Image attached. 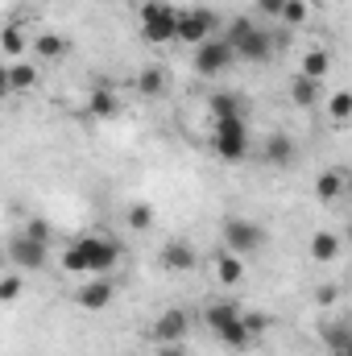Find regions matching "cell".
Returning <instances> with one entry per match:
<instances>
[{
    "label": "cell",
    "mask_w": 352,
    "mask_h": 356,
    "mask_svg": "<svg viewBox=\"0 0 352 356\" xmlns=\"http://www.w3.org/2000/svg\"><path fill=\"white\" fill-rule=\"evenodd\" d=\"M220 38L228 42V50H232L237 63H269V58H273L269 33H265L253 17H237V21H228Z\"/></svg>",
    "instance_id": "1"
},
{
    "label": "cell",
    "mask_w": 352,
    "mask_h": 356,
    "mask_svg": "<svg viewBox=\"0 0 352 356\" xmlns=\"http://www.w3.org/2000/svg\"><path fill=\"white\" fill-rule=\"evenodd\" d=\"M249 145H253V137H249L245 116H232V120H216L211 124V149H216V158L245 162L249 158Z\"/></svg>",
    "instance_id": "2"
},
{
    "label": "cell",
    "mask_w": 352,
    "mask_h": 356,
    "mask_svg": "<svg viewBox=\"0 0 352 356\" xmlns=\"http://www.w3.org/2000/svg\"><path fill=\"white\" fill-rule=\"evenodd\" d=\"M216 33H220V17L211 8H178L175 13V42L182 46H199Z\"/></svg>",
    "instance_id": "3"
},
{
    "label": "cell",
    "mask_w": 352,
    "mask_h": 356,
    "mask_svg": "<svg viewBox=\"0 0 352 356\" xmlns=\"http://www.w3.org/2000/svg\"><path fill=\"white\" fill-rule=\"evenodd\" d=\"M220 241H224V249L228 253H237V257H249V253H257L265 245V228L257 220H245V216H228L224 220V232H220Z\"/></svg>",
    "instance_id": "4"
},
{
    "label": "cell",
    "mask_w": 352,
    "mask_h": 356,
    "mask_svg": "<svg viewBox=\"0 0 352 356\" xmlns=\"http://www.w3.org/2000/svg\"><path fill=\"white\" fill-rule=\"evenodd\" d=\"M175 4H166V0H145L141 4V38L145 42H154V46H166V42H175Z\"/></svg>",
    "instance_id": "5"
},
{
    "label": "cell",
    "mask_w": 352,
    "mask_h": 356,
    "mask_svg": "<svg viewBox=\"0 0 352 356\" xmlns=\"http://www.w3.org/2000/svg\"><path fill=\"white\" fill-rule=\"evenodd\" d=\"M79 245V253H83V261H88V273H112L116 261H120V245L112 241V236H104V232H88V236H79L75 241Z\"/></svg>",
    "instance_id": "6"
},
{
    "label": "cell",
    "mask_w": 352,
    "mask_h": 356,
    "mask_svg": "<svg viewBox=\"0 0 352 356\" xmlns=\"http://www.w3.org/2000/svg\"><path fill=\"white\" fill-rule=\"evenodd\" d=\"M191 63H195V71H199L203 79H220L237 58H232L228 42L216 33V38H207V42H199V46H195V58H191Z\"/></svg>",
    "instance_id": "7"
},
{
    "label": "cell",
    "mask_w": 352,
    "mask_h": 356,
    "mask_svg": "<svg viewBox=\"0 0 352 356\" xmlns=\"http://www.w3.org/2000/svg\"><path fill=\"white\" fill-rule=\"evenodd\" d=\"M186 336H191V311L186 307H166L150 327L154 344H186Z\"/></svg>",
    "instance_id": "8"
},
{
    "label": "cell",
    "mask_w": 352,
    "mask_h": 356,
    "mask_svg": "<svg viewBox=\"0 0 352 356\" xmlns=\"http://www.w3.org/2000/svg\"><path fill=\"white\" fill-rule=\"evenodd\" d=\"M4 257L21 269V273H33V269H46L50 245H38V241H29V236H13V241L4 245Z\"/></svg>",
    "instance_id": "9"
},
{
    "label": "cell",
    "mask_w": 352,
    "mask_h": 356,
    "mask_svg": "<svg viewBox=\"0 0 352 356\" xmlns=\"http://www.w3.org/2000/svg\"><path fill=\"white\" fill-rule=\"evenodd\" d=\"M112 298H116V286H112L108 277H88V282L75 290V302H79L83 311H104Z\"/></svg>",
    "instance_id": "10"
},
{
    "label": "cell",
    "mask_w": 352,
    "mask_h": 356,
    "mask_svg": "<svg viewBox=\"0 0 352 356\" xmlns=\"http://www.w3.org/2000/svg\"><path fill=\"white\" fill-rule=\"evenodd\" d=\"M158 261H162V269L166 273H191V269L199 266V257H195V249L186 245V241H166L162 245V253H158Z\"/></svg>",
    "instance_id": "11"
},
{
    "label": "cell",
    "mask_w": 352,
    "mask_h": 356,
    "mask_svg": "<svg viewBox=\"0 0 352 356\" xmlns=\"http://www.w3.org/2000/svg\"><path fill=\"white\" fill-rule=\"evenodd\" d=\"M344 191H349V170L344 166H332V170H323L315 178V199L319 203H336Z\"/></svg>",
    "instance_id": "12"
},
{
    "label": "cell",
    "mask_w": 352,
    "mask_h": 356,
    "mask_svg": "<svg viewBox=\"0 0 352 356\" xmlns=\"http://www.w3.org/2000/svg\"><path fill=\"white\" fill-rule=\"evenodd\" d=\"M88 112L95 116V120H112V116L125 112V104H120V95L108 88V83H99V88L88 95Z\"/></svg>",
    "instance_id": "13"
},
{
    "label": "cell",
    "mask_w": 352,
    "mask_h": 356,
    "mask_svg": "<svg viewBox=\"0 0 352 356\" xmlns=\"http://www.w3.org/2000/svg\"><path fill=\"white\" fill-rule=\"evenodd\" d=\"M262 158L269 166H290L294 158H298V149H294V137H286V133H269L262 145Z\"/></svg>",
    "instance_id": "14"
},
{
    "label": "cell",
    "mask_w": 352,
    "mask_h": 356,
    "mask_svg": "<svg viewBox=\"0 0 352 356\" xmlns=\"http://www.w3.org/2000/svg\"><path fill=\"white\" fill-rule=\"evenodd\" d=\"M137 91H141L145 99H162V95L170 91V71H166V67H141V71H137Z\"/></svg>",
    "instance_id": "15"
},
{
    "label": "cell",
    "mask_w": 352,
    "mask_h": 356,
    "mask_svg": "<svg viewBox=\"0 0 352 356\" xmlns=\"http://www.w3.org/2000/svg\"><path fill=\"white\" fill-rule=\"evenodd\" d=\"M216 336H220V344H224L228 353H245V348H253V344H257V340L249 336V327L241 323V315H237V319H228V323H220V327H216Z\"/></svg>",
    "instance_id": "16"
},
{
    "label": "cell",
    "mask_w": 352,
    "mask_h": 356,
    "mask_svg": "<svg viewBox=\"0 0 352 356\" xmlns=\"http://www.w3.org/2000/svg\"><path fill=\"white\" fill-rule=\"evenodd\" d=\"M216 277L224 286H241L245 282V257H237L228 249H216Z\"/></svg>",
    "instance_id": "17"
},
{
    "label": "cell",
    "mask_w": 352,
    "mask_h": 356,
    "mask_svg": "<svg viewBox=\"0 0 352 356\" xmlns=\"http://www.w3.org/2000/svg\"><path fill=\"white\" fill-rule=\"evenodd\" d=\"M319 95H323V83L319 79H307V75H294L290 79V104L294 108H315Z\"/></svg>",
    "instance_id": "18"
},
{
    "label": "cell",
    "mask_w": 352,
    "mask_h": 356,
    "mask_svg": "<svg viewBox=\"0 0 352 356\" xmlns=\"http://www.w3.org/2000/svg\"><path fill=\"white\" fill-rule=\"evenodd\" d=\"M29 50H38L42 58L58 63V58H67V54H71V42H67L63 33H38V38H29Z\"/></svg>",
    "instance_id": "19"
},
{
    "label": "cell",
    "mask_w": 352,
    "mask_h": 356,
    "mask_svg": "<svg viewBox=\"0 0 352 356\" xmlns=\"http://www.w3.org/2000/svg\"><path fill=\"white\" fill-rule=\"evenodd\" d=\"M298 75H307V79H328L332 75V54L323 50V46H315V50H307L303 54V67H298Z\"/></svg>",
    "instance_id": "20"
},
{
    "label": "cell",
    "mask_w": 352,
    "mask_h": 356,
    "mask_svg": "<svg viewBox=\"0 0 352 356\" xmlns=\"http://www.w3.org/2000/svg\"><path fill=\"white\" fill-rule=\"evenodd\" d=\"M207 112H211V124H216V120L245 116V112H241V99H237L232 91H211V95H207Z\"/></svg>",
    "instance_id": "21"
},
{
    "label": "cell",
    "mask_w": 352,
    "mask_h": 356,
    "mask_svg": "<svg viewBox=\"0 0 352 356\" xmlns=\"http://www.w3.org/2000/svg\"><path fill=\"white\" fill-rule=\"evenodd\" d=\"M38 83H42V71H38L33 63H21V58H17V63L8 67V91H33Z\"/></svg>",
    "instance_id": "22"
},
{
    "label": "cell",
    "mask_w": 352,
    "mask_h": 356,
    "mask_svg": "<svg viewBox=\"0 0 352 356\" xmlns=\"http://www.w3.org/2000/svg\"><path fill=\"white\" fill-rule=\"evenodd\" d=\"M0 50H4L8 58H21V54L29 50V33H25L17 21H13V25H4V29H0Z\"/></svg>",
    "instance_id": "23"
},
{
    "label": "cell",
    "mask_w": 352,
    "mask_h": 356,
    "mask_svg": "<svg viewBox=\"0 0 352 356\" xmlns=\"http://www.w3.org/2000/svg\"><path fill=\"white\" fill-rule=\"evenodd\" d=\"M311 257L315 261H336L340 257V236L336 232H315L311 236Z\"/></svg>",
    "instance_id": "24"
},
{
    "label": "cell",
    "mask_w": 352,
    "mask_h": 356,
    "mask_svg": "<svg viewBox=\"0 0 352 356\" xmlns=\"http://www.w3.org/2000/svg\"><path fill=\"white\" fill-rule=\"evenodd\" d=\"M323 344L332 348V356H349V344H352L349 323H344V319H340V323H328V327H323Z\"/></svg>",
    "instance_id": "25"
},
{
    "label": "cell",
    "mask_w": 352,
    "mask_h": 356,
    "mask_svg": "<svg viewBox=\"0 0 352 356\" xmlns=\"http://www.w3.org/2000/svg\"><path fill=\"white\" fill-rule=\"evenodd\" d=\"M278 21H282L286 29H298V25L311 21V4H307V0H286L282 13H278Z\"/></svg>",
    "instance_id": "26"
},
{
    "label": "cell",
    "mask_w": 352,
    "mask_h": 356,
    "mask_svg": "<svg viewBox=\"0 0 352 356\" xmlns=\"http://www.w3.org/2000/svg\"><path fill=\"white\" fill-rule=\"evenodd\" d=\"M125 224H129L133 232H150V228H154V207H150V203H133V207L125 211Z\"/></svg>",
    "instance_id": "27"
},
{
    "label": "cell",
    "mask_w": 352,
    "mask_h": 356,
    "mask_svg": "<svg viewBox=\"0 0 352 356\" xmlns=\"http://www.w3.org/2000/svg\"><path fill=\"white\" fill-rule=\"evenodd\" d=\"M237 315H241V307H237V302H211V307L203 311V323L216 332L220 323H228V319H237Z\"/></svg>",
    "instance_id": "28"
},
{
    "label": "cell",
    "mask_w": 352,
    "mask_h": 356,
    "mask_svg": "<svg viewBox=\"0 0 352 356\" xmlns=\"http://www.w3.org/2000/svg\"><path fill=\"white\" fill-rule=\"evenodd\" d=\"M58 266L67 269V273L91 277V273H88V261H83V253H79V245H75V241H71V245H63V253H58Z\"/></svg>",
    "instance_id": "29"
},
{
    "label": "cell",
    "mask_w": 352,
    "mask_h": 356,
    "mask_svg": "<svg viewBox=\"0 0 352 356\" xmlns=\"http://www.w3.org/2000/svg\"><path fill=\"white\" fill-rule=\"evenodd\" d=\"M328 116H332V124H349V116H352V95L349 91H336L332 99H328Z\"/></svg>",
    "instance_id": "30"
},
{
    "label": "cell",
    "mask_w": 352,
    "mask_h": 356,
    "mask_svg": "<svg viewBox=\"0 0 352 356\" xmlns=\"http://www.w3.org/2000/svg\"><path fill=\"white\" fill-rule=\"evenodd\" d=\"M21 236H29V241H38V245H50V241H54V228H50L42 216H29L25 228H21Z\"/></svg>",
    "instance_id": "31"
},
{
    "label": "cell",
    "mask_w": 352,
    "mask_h": 356,
    "mask_svg": "<svg viewBox=\"0 0 352 356\" xmlns=\"http://www.w3.org/2000/svg\"><path fill=\"white\" fill-rule=\"evenodd\" d=\"M21 290H25V277H21V273H4V277H0V302H17Z\"/></svg>",
    "instance_id": "32"
},
{
    "label": "cell",
    "mask_w": 352,
    "mask_h": 356,
    "mask_svg": "<svg viewBox=\"0 0 352 356\" xmlns=\"http://www.w3.org/2000/svg\"><path fill=\"white\" fill-rule=\"evenodd\" d=\"M241 323L249 327V336H253V340H262L265 327H269V319H265V315H245V311H241Z\"/></svg>",
    "instance_id": "33"
},
{
    "label": "cell",
    "mask_w": 352,
    "mask_h": 356,
    "mask_svg": "<svg viewBox=\"0 0 352 356\" xmlns=\"http://www.w3.org/2000/svg\"><path fill=\"white\" fill-rule=\"evenodd\" d=\"M265 33H269L273 54H278V50H290V42H294V29H265Z\"/></svg>",
    "instance_id": "34"
},
{
    "label": "cell",
    "mask_w": 352,
    "mask_h": 356,
    "mask_svg": "<svg viewBox=\"0 0 352 356\" xmlns=\"http://www.w3.org/2000/svg\"><path fill=\"white\" fill-rule=\"evenodd\" d=\"M282 4H286V0H253V8H257L262 17H269V21H278V13H282Z\"/></svg>",
    "instance_id": "35"
},
{
    "label": "cell",
    "mask_w": 352,
    "mask_h": 356,
    "mask_svg": "<svg viewBox=\"0 0 352 356\" xmlns=\"http://www.w3.org/2000/svg\"><path fill=\"white\" fill-rule=\"evenodd\" d=\"M315 302H319V307H332V302H336V286H319V290H315Z\"/></svg>",
    "instance_id": "36"
},
{
    "label": "cell",
    "mask_w": 352,
    "mask_h": 356,
    "mask_svg": "<svg viewBox=\"0 0 352 356\" xmlns=\"http://www.w3.org/2000/svg\"><path fill=\"white\" fill-rule=\"evenodd\" d=\"M158 356H191L186 344H158Z\"/></svg>",
    "instance_id": "37"
},
{
    "label": "cell",
    "mask_w": 352,
    "mask_h": 356,
    "mask_svg": "<svg viewBox=\"0 0 352 356\" xmlns=\"http://www.w3.org/2000/svg\"><path fill=\"white\" fill-rule=\"evenodd\" d=\"M4 95H13V91H8V67H0V99H4Z\"/></svg>",
    "instance_id": "38"
},
{
    "label": "cell",
    "mask_w": 352,
    "mask_h": 356,
    "mask_svg": "<svg viewBox=\"0 0 352 356\" xmlns=\"http://www.w3.org/2000/svg\"><path fill=\"white\" fill-rule=\"evenodd\" d=\"M4 261H8V257H4V249H0V266H4Z\"/></svg>",
    "instance_id": "39"
}]
</instances>
